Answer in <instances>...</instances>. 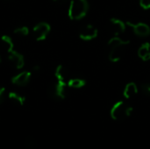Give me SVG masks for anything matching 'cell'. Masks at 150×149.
Masks as SVG:
<instances>
[{"instance_id":"ac0fdd59","label":"cell","mask_w":150,"mask_h":149,"mask_svg":"<svg viewBox=\"0 0 150 149\" xmlns=\"http://www.w3.org/2000/svg\"><path fill=\"white\" fill-rule=\"evenodd\" d=\"M25 149H36L37 148V141L33 137H27L25 140Z\"/></svg>"},{"instance_id":"8fae6325","label":"cell","mask_w":150,"mask_h":149,"mask_svg":"<svg viewBox=\"0 0 150 149\" xmlns=\"http://www.w3.org/2000/svg\"><path fill=\"white\" fill-rule=\"evenodd\" d=\"M138 87L136 85L135 83L134 82H131V83H128L125 88H124V90H123V96L125 98L127 99H129V98H132L133 97H134L135 95H137L138 93Z\"/></svg>"},{"instance_id":"ffe728a7","label":"cell","mask_w":150,"mask_h":149,"mask_svg":"<svg viewBox=\"0 0 150 149\" xmlns=\"http://www.w3.org/2000/svg\"><path fill=\"white\" fill-rule=\"evenodd\" d=\"M139 3L143 10H150V0H139Z\"/></svg>"},{"instance_id":"cb8c5ba5","label":"cell","mask_w":150,"mask_h":149,"mask_svg":"<svg viewBox=\"0 0 150 149\" xmlns=\"http://www.w3.org/2000/svg\"><path fill=\"white\" fill-rule=\"evenodd\" d=\"M142 61H150V52L142 59Z\"/></svg>"},{"instance_id":"5b68a950","label":"cell","mask_w":150,"mask_h":149,"mask_svg":"<svg viewBox=\"0 0 150 149\" xmlns=\"http://www.w3.org/2000/svg\"><path fill=\"white\" fill-rule=\"evenodd\" d=\"M98 35V30L97 27H95L91 24L86 25L84 27H83L79 32V37L83 40L90 41L94 39H96Z\"/></svg>"},{"instance_id":"4fadbf2b","label":"cell","mask_w":150,"mask_h":149,"mask_svg":"<svg viewBox=\"0 0 150 149\" xmlns=\"http://www.w3.org/2000/svg\"><path fill=\"white\" fill-rule=\"evenodd\" d=\"M8 97L13 104L19 105V106L23 105L25 104V98L23 96H21L16 92H10L8 94Z\"/></svg>"},{"instance_id":"ba28073f","label":"cell","mask_w":150,"mask_h":149,"mask_svg":"<svg viewBox=\"0 0 150 149\" xmlns=\"http://www.w3.org/2000/svg\"><path fill=\"white\" fill-rule=\"evenodd\" d=\"M9 61L14 65V67L17 69H20L24 67L25 64V59L23 55L14 50L9 52Z\"/></svg>"},{"instance_id":"6da1fadb","label":"cell","mask_w":150,"mask_h":149,"mask_svg":"<svg viewBox=\"0 0 150 149\" xmlns=\"http://www.w3.org/2000/svg\"><path fill=\"white\" fill-rule=\"evenodd\" d=\"M89 9L88 0H71L69 4L68 16L71 20H79L87 15Z\"/></svg>"},{"instance_id":"8992f818","label":"cell","mask_w":150,"mask_h":149,"mask_svg":"<svg viewBox=\"0 0 150 149\" xmlns=\"http://www.w3.org/2000/svg\"><path fill=\"white\" fill-rule=\"evenodd\" d=\"M67 85L65 81H57L52 88V96L57 99H64L66 97Z\"/></svg>"},{"instance_id":"603a6c76","label":"cell","mask_w":150,"mask_h":149,"mask_svg":"<svg viewBox=\"0 0 150 149\" xmlns=\"http://www.w3.org/2000/svg\"><path fill=\"white\" fill-rule=\"evenodd\" d=\"M53 1L55 2V3H58L60 4H69V3H70L71 0H53Z\"/></svg>"},{"instance_id":"3957f363","label":"cell","mask_w":150,"mask_h":149,"mask_svg":"<svg viewBox=\"0 0 150 149\" xmlns=\"http://www.w3.org/2000/svg\"><path fill=\"white\" fill-rule=\"evenodd\" d=\"M126 24L127 26L131 27L134 32L139 37H148L149 35H150V26L146 23H134L132 21H127L126 22Z\"/></svg>"},{"instance_id":"44dd1931","label":"cell","mask_w":150,"mask_h":149,"mask_svg":"<svg viewBox=\"0 0 150 149\" xmlns=\"http://www.w3.org/2000/svg\"><path fill=\"white\" fill-rule=\"evenodd\" d=\"M142 90L145 94L150 95V83H146L142 84Z\"/></svg>"},{"instance_id":"7402d4cb","label":"cell","mask_w":150,"mask_h":149,"mask_svg":"<svg viewBox=\"0 0 150 149\" xmlns=\"http://www.w3.org/2000/svg\"><path fill=\"white\" fill-rule=\"evenodd\" d=\"M5 97V89L4 87H0V104L4 101Z\"/></svg>"},{"instance_id":"9c48e42d","label":"cell","mask_w":150,"mask_h":149,"mask_svg":"<svg viewBox=\"0 0 150 149\" xmlns=\"http://www.w3.org/2000/svg\"><path fill=\"white\" fill-rule=\"evenodd\" d=\"M110 22L114 28V35H120L125 32L127 29L126 22L118 18H112L110 19Z\"/></svg>"},{"instance_id":"e0dca14e","label":"cell","mask_w":150,"mask_h":149,"mask_svg":"<svg viewBox=\"0 0 150 149\" xmlns=\"http://www.w3.org/2000/svg\"><path fill=\"white\" fill-rule=\"evenodd\" d=\"M150 52V43L149 42H145L143 43L138 49V55L139 57L142 60Z\"/></svg>"},{"instance_id":"30bf717a","label":"cell","mask_w":150,"mask_h":149,"mask_svg":"<svg viewBox=\"0 0 150 149\" xmlns=\"http://www.w3.org/2000/svg\"><path fill=\"white\" fill-rule=\"evenodd\" d=\"M109 53V60L112 62H118L121 60L123 55V47L124 46H112Z\"/></svg>"},{"instance_id":"d4e9b609","label":"cell","mask_w":150,"mask_h":149,"mask_svg":"<svg viewBox=\"0 0 150 149\" xmlns=\"http://www.w3.org/2000/svg\"><path fill=\"white\" fill-rule=\"evenodd\" d=\"M0 63H1V57H0Z\"/></svg>"},{"instance_id":"d6986e66","label":"cell","mask_w":150,"mask_h":149,"mask_svg":"<svg viewBox=\"0 0 150 149\" xmlns=\"http://www.w3.org/2000/svg\"><path fill=\"white\" fill-rule=\"evenodd\" d=\"M14 34L18 35V36H26L29 33V29L27 26H21V27H18L13 31Z\"/></svg>"},{"instance_id":"52a82bcc","label":"cell","mask_w":150,"mask_h":149,"mask_svg":"<svg viewBox=\"0 0 150 149\" xmlns=\"http://www.w3.org/2000/svg\"><path fill=\"white\" fill-rule=\"evenodd\" d=\"M32 73L29 71H23L11 78V83L18 86H25L30 81Z\"/></svg>"},{"instance_id":"9a60e30c","label":"cell","mask_w":150,"mask_h":149,"mask_svg":"<svg viewBox=\"0 0 150 149\" xmlns=\"http://www.w3.org/2000/svg\"><path fill=\"white\" fill-rule=\"evenodd\" d=\"M68 86L70 88H74V89H80L85 86L86 84V81L84 79L82 78H72L69 79V82L67 83Z\"/></svg>"},{"instance_id":"7a4b0ae2","label":"cell","mask_w":150,"mask_h":149,"mask_svg":"<svg viewBox=\"0 0 150 149\" xmlns=\"http://www.w3.org/2000/svg\"><path fill=\"white\" fill-rule=\"evenodd\" d=\"M134 108L130 105H127L124 101L116 102L110 111V115L114 120H123L131 116Z\"/></svg>"},{"instance_id":"277c9868","label":"cell","mask_w":150,"mask_h":149,"mask_svg":"<svg viewBox=\"0 0 150 149\" xmlns=\"http://www.w3.org/2000/svg\"><path fill=\"white\" fill-rule=\"evenodd\" d=\"M50 29H51L50 25L47 22H40L37 24L33 29L36 40L38 41L44 40L47 38V34L50 32Z\"/></svg>"},{"instance_id":"7c38bea8","label":"cell","mask_w":150,"mask_h":149,"mask_svg":"<svg viewBox=\"0 0 150 149\" xmlns=\"http://www.w3.org/2000/svg\"><path fill=\"white\" fill-rule=\"evenodd\" d=\"M130 43L129 40H124L120 37V35H113L110 40H108L107 44L110 47L112 46H127Z\"/></svg>"},{"instance_id":"2e32d148","label":"cell","mask_w":150,"mask_h":149,"mask_svg":"<svg viewBox=\"0 0 150 149\" xmlns=\"http://www.w3.org/2000/svg\"><path fill=\"white\" fill-rule=\"evenodd\" d=\"M54 76H55L57 81H65L66 76H67L65 68L62 65L57 66V68L55 69V72H54Z\"/></svg>"},{"instance_id":"5bb4252c","label":"cell","mask_w":150,"mask_h":149,"mask_svg":"<svg viewBox=\"0 0 150 149\" xmlns=\"http://www.w3.org/2000/svg\"><path fill=\"white\" fill-rule=\"evenodd\" d=\"M1 42H2V45L3 47H4V49L9 53L11 51L13 50L14 48V44H13V41L11 40V37H9L8 35H3L0 39Z\"/></svg>"}]
</instances>
